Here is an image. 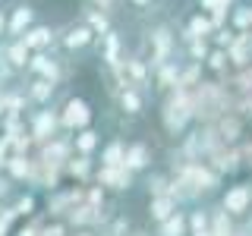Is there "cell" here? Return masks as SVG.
I'll use <instances>...</instances> for the list:
<instances>
[{
	"instance_id": "obj_1",
	"label": "cell",
	"mask_w": 252,
	"mask_h": 236,
	"mask_svg": "<svg viewBox=\"0 0 252 236\" xmlns=\"http://www.w3.org/2000/svg\"><path fill=\"white\" fill-rule=\"evenodd\" d=\"M195 120V110H192V94L183 88H173L164 94V104H161V123L170 136H183L186 126Z\"/></svg>"
},
{
	"instance_id": "obj_2",
	"label": "cell",
	"mask_w": 252,
	"mask_h": 236,
	"mask_svg": "<svg viewBox=\"0 0 252 236\" xmlns=\"http://www.w3.org/2000/svg\"><path fill=\"white\" fill-rule=\"evenodd\" d=\"M26 126H29V136L35 145H44L47 139L60 136V107H35L32 114L26 117Z\"/></svg>"
},
{
	"instance_id": "obj_3",
	"label": "cell",
	"mask_w": 252,
	"mask_h": 236,
	"mask_svg": "<svg viewBox=\"0 0 252 236\" xmlns=\"http://www.w3.org/2000/svg\"><path fill=\"white\" fill-rule=\"evenodd\" d=\"M94 120V110L85 98L79 94H69L66 101L60 104V129L63 132H79V129H89Z\"/></svg>"
},
{
	"instance_id": "obj_4",
	"label": "cell",
	"mask_w": 252,
	"mask_h": 236,
	"mask_svg": "<svg viewBox=\"0 0 252 236\" xmlns=\"http://www.w3.org/2000/svg\"><path fill=\"white\" fill-rule=\"evenodd\" d=\"M148 66H152V73L158 66H164V63L173 60V54H177V35H173L170 26H155L148 31Z\"/></svg>"
},
{
	"instance_id": "obj_5",
	"label": "cell",
	"mask_w": 252,
	"mask_h": 236,
	"mask_svg": "<svg viewBox=\"0 0 252 236\" xmlns=\"http://www.w3.org/2000/svg\"><path fill=\"white\" fill-rule=\"evenodd\" d=\"M220 208L236 220H246L252 214V183H233L220 195Z\"/></svg>"
},
{
	"instance_id": "obj_6",
	"label": "cell",
	"mask_w": 252,
	"mask_h": 236,
	"mask_svg": "<svg viewBox=\"0 0 252 236\" xmlns=\"http://www.w3.org/2000/svg\"><path fill=\"white\" fill-rule=\"evenodd\" d=\"M63 63H66V60L54 57V54H32L26 76H32V79H47V82H54V85H63V82H66V76H69L66 69H63Z\"/></svg>"
},
{
	"instance_id": "obj_7",
	"label": "cell",
	"mask_w": 252,
	"mask_h": 236,
	"mask_svg": "<svg viewBox=\"0 0 252 236\" xmlns=\"http://www.w3.org/2000/svg\"><path fill=\"white\" fill-rule=\"evenodd\" d=\"M94 41H98V38H94V31L85 26V22H69V26H63V29L57 31V44H60L66 54L89 51Z\"/></svg>"
},
{
	"instance_id": "obj_8",
	"label": "cell",
	"mask_w": 252,
	"mask_h": 236,
	"mask_svg": "<svg viewBox=\"0 0 252 236\" xmlns=\"http://www.w3.org/2000/svg\"><path fill=\"white\" fill-rule=\"evenodd\" d=\"M120 79H123V85H132V88L148 91V85H152V66H148L145 57H139V54H129V57H123Z\"/></svg>"
},
{
	"instance_id": "obj_9",
	"label": "cell",
	"mask_w": 252,
	"mask_h": 236,
	"mask_svg": "<svg viewBox=\"0 0 252 236\" xmlns=\"http://www.w3.org/2000/svg\"><path fill=\"white\" fill-rule=\"evenodd\" d=\"M94 183L104 186L107 192H129L132 183H136V173H129L126 167H104V164H101V167L94 170Z\"/></svg>"
},
{
	"instance_id": "obj_10",
	"label": "cell",
	"mask_w": 252,
	"mask_h": 236,
	"mask_svg": "<svg viewBox=\"0 0 252 236\" xmlns=\"http://www.w3.org/2000/svg\"><path fill=\"white\" fill-rule=\"evenodd\" d=\"M205 164H208L211 170H218L220 177H230L243 167V157H240V148L236 145H218L215 151L205 157Z\"/></svg>"
},
{
	"instance_id": "obj_11",
	"label": "cell",
	"mask_w": 252,
	"mask_h": 236,
	"mask_svg": "<svg viewBox=\"0 0 252 236\" xmlns=\"http://www.w3.org/2000/svg\"><path fill=\"white\" fill-rule=\"evenodd\" d=\"M32 26H35V6L32 3H16L6 13V38H22Z\"/></svg>"
},
{
	"instance_id": "obj_12",
	"label": "cell",
	"mask_w": 252,
	"mask_h": 236,
	"mask_svg": "<svg viewBox=\"0 0 252 236\" xmlns=\"http://www.w3.org/2000/svg\"><path fill=\"white\" fill-rule=\"evenodd\" d=\"M22 41H26V47L32 54H51L54 44H57V31L51 26H44V22H35V26L22 35Z\"/></svg>"
},
{
	"instance_id": "obj_13",
	"label": "cell",
	"mask_w": 252,
	"mask_h": 236,
	"mask_svg": "<svg viewBox=\"0 0 252 236\" xmlns=\"http://www.w3.org/2000/svg\"><path fill=\"white\" fill-rule=\"evenodd\" d=\"M22 88H26V98H29L32 107H51L54 98H57V88H60V85L47 82V79H32L29 76V82L22 85Z\"/></svg>"
},
{
	"instance_id": "obj_14",
	"label": "cell",
	"mask_w": 252,
	"mask_h": 236,
	"mask_svg": "<svg viewBox=\"0 0 252 236\" xmlns=\"http://www.w3.org/2000/svg\"><path fill=\"white\" fill-rule=\"evenodd\" d=\"M0 54L6 57V63H10L16 73H26V69H29L32 51L26 47V41H22V38H6V41H0Z\"/></svg>"
},
{
	"instance_id": "obj_15",
	"label": "cell",
	"mask_w": 252,
	"mask_h": 236,
	"mask_svg": "<svg viewBox=\"0 0 252 236\" xmlns=\"http://www.w3.org/2000/svg\"><path fill=\"white\" fill-rule=\"evenodd\" d=\"M114 101H117V107H120L123 117H139L142 110H145V91L132 88V85H123V88L114 94Z\"/></svg>"
},
{
	"instance_id": "obj_16",
	"label": "cell",
	"mask_w": 252,
	"mask_h": 236,
	"mask_svg": "<svg viewBox=\"0 0 252 236\" xmlns=\"http://www.w3.org/2000/svg\"><path fill=\"white\" fill-rule=\"evenodd\" d=\"M123 167L129 170V173H145V170H152V148H148L145 142H129V145H126V161H123Z\"/></svg>"
},
{
	"instance_id": "obj_17",
	"label": "cell",
	"mask_w": 252,
	"mask_h": 236,
	"mask_svg": "<svg viewBox=\"0 0 252 236\" xmlns=\"http://www.w3.org/2000/svg\"><path fill=\"white\" fill-rule=\"evenodd\" d=\"M3 173L13 179V183H32V173H35V157H29V154H13L10 161H6V167Z\"/></svg>"
},
{
	"instance_id": "obj_18",
	"label": "cell",
	"mask_w": 252,
	"mask_h": 236,
	"mask_svg": "<svg viewBox=\"0 0 252 236\" xmlns=\"http://www.w3.org/2000/svg\"><path fill=\"white\" fill-rule=\"evenodd\" d=\"M215 35V26H211V19L205 13H192L186 19V26H183V31H180V38H183V44L186 41H192V38H211Z\"/></svg>"
},
{
	"instance_id": "obj_19",
	"label": "cell",
	"mask_w": 252,
	"mask_h": 236,
	"mask_svg": "<svg viewBox=\"0 0 252 236\" xmlns=\"http://www.w3.org/2000/svg\"><path fill=\"white\" fill-rule=\"evenodd\" d=\"M177 211H180V205L173 195H155V199H148V220L152 224H161V220H167Z\"/></svg>"
},
{
	"instance_id": "obj_20",
	"label": "cell",
	"mask_w": 252,
	"mask_h": 236,
	"mask_svg": "<svg viewBox=\"0 0 252 236\" xmlns=\"http://www.w3.org/2000/svg\"><path fill=\"white\" fill-rule=\"evenodd\" d=\"M177 76H180V60H170V63H164V66H158L152 73V82H155L158 91L167 94V91L177 88Z\"/></svg>"
},
{
	"instance_id": "obj_21",
	"label": "cell",
	"mask_w": 252,
	"mask_h": 236,
	"mask_svg": "<svg viewBox=\"0 0 252 236\" xmlns=\"http://www.w3.org/2000/svg\"><path fill=\"white\" fill-rule=\"evenodd\" d=\"M79 22H85V26L94 31V38H98V41L107 35V31H114V22H110V16L101 13V10H92V6H85V10H82Z\"/></svg>"
},
{
	"instance_id": "obj_22",
	"label": "cell",
	"mask_w": 252,
	"mask_h": 236,
	"mask_svg": "<svg viewBox=\"0 0 252 236\" xmlns=\"http://www.w3.org/2000/svg\"><path fill=\"white\" fill-rule=\"evenodd\" d=\"M69 136H73V151L76 154L92 157L101 148V132H94L92 126H89V129H79V132H69Z\"/></svg>"
},
{
	"instance_id": "obj_23",
	"label": "cell",
	"mask_w": 252,
	"mask_h": 236,
	"mask_svg": "<svg viewBox=\"0 0 252 236\" xmlns=\"http://www.w3.org/2000/svg\"><path fill=\"white\" fill-rule=\"evenodd\" d=\"M155 236H189V220H186V211L180 208L177 214H170L167 220L155 224Z\"/></svg>"
},
{
	"instance_id": "obj_24",
	"label": "cell",
	"mask_w": 252,
	"mask_h": 236,
	"mask_svg": "<svg viewBox=\"0 0 252 236\" xmlns=\"http://www.w3.org/2000/svg\"><path fill=\"white\" fill-rule=\"evenodd\" d=\"M199 85H202V63H192V60L180 63L177 88H183V91H192V88H199Z\"/></svg>"
},
{
	"instance_id": "obj_25",
	"label": "cell",
	"mask_w": 252,
	"mask_h": 236,
	"mask_svg": "<svg viewBox=\"0 0 252 236\" xmlns=\"http://www.w3.org/2000/svg\"><path fill=\"white\" fill-rule=\"evenodd\" d=\"M63 173H66V177H73L76 183H89L92 179V157H85V154H73L66 161V167H63Z\"/></svg>"
},
{
	"instance_id": "obj_26",
	"label": "cell",
	"mask_w": 252,
	"mask_h": 236,
	"mask_svg": "<svg viewBox=\"0 0 252 236\" xmlns=\"http://www.w3.org/2000/svg\"><path fill=\"white\" fill-rule=\"evenodd\" d=\"M126 161V142L123 139H110L104 148H101V164L104 167H123Z\"/></svg>"
},
{
	"instance_id": "obj_27",
	"label": "cell",
	"mask_w": 252,
	"mask_h": 236,
	"mask_svg": "<svg viewBox=\"0 0 252 236\" xmlns=\"http://www.w3.org/2000/svg\"><path fill=\"white\" fill-rule=\"evenodd\" d=\"M208 211H211V236H227V233H233L236 227H240L236 217H230L220 205L218 208H208Z\"/></svg>"
},
{
	"instance_id": "obj_28",
	"label": "cell",
	"mask_w": 252,
	"mask_h": 236,
	"mask_svg": "<svg viewBox=\"0 0 252 236\" xmlns=\"http://www.w3.org/2000/svg\"><path fill=\"white\" fill-rule=\"evenodd\" d=\"M205 69H208L215 79H220V76L230 73V60H227V51H224V47H211L208 60H205Z\"/></svg>"
},
{
	"instance_id": "obj_29",
	"label": "cell",
	"mask_w": 252,
	"mask_h": 236,
	"mask_svg": "<svg viewBox=\"0 0 252 236\" xmlns=\"http://www.w3.org/2000/svg\"><path fill=\"white\" fill-rule=\"evenodd\" d=\"M186 220H189V236H195V233H211V211H208V208H192V211H186Z\"/></svg>"
},
{
	"instance_id": "obj_30",
	"label": "cell",
	"mask_w": 252,
	"mask_h": 236,
	"mask_svg": "<svg viewBox=\"0 0 252 236\" xmlns=\"http://www.w3.org/2000/svg\"><path fill=\"white\" fill-rule=\"evenodd\" d=\"M183 51H186V60L205 66V60H208V54H211V38H192V41L183 44Z\"/></svg>"
},
{
	"instance_id": "obj_31",
	"label": "cell",
	"mask_w": 252,
	"mask_h": 236,
	"mask_svg": "<svg viewBox=\"0 0 252 236\" xmlns=\"http://www.w3.org/2000/svg\"><path fill=\"white\" fill-rule=\"evenodd\" d=\"M10 208H13L19 217H32V214H38V199H35L32 192H19V195H13Z\"/></svg>"
},
{
	"instance_id": "obj_32",
	"label": "cell",
	"mask_w": 252,
	"mask_h": 236,
	"mask_svg": "<svg viewBox=\"0 0 252 236\" xmlns=\"http://www.w3.org/2000/svg\"><path fill=\"white\" fill-rule=\"evenodd\" d=\"M145 189H148V199H155V195H167L170 192V173H148Z\"/></svg>"
},
{
	"instance_id": "obj_33",
	"label": "cell",
	"mask_w": 252,
	"mask_h": 236,
	"mask_svg": "<svg viewBox=\"0 0 252 236\" xmlns=\"http://www.w3.org/2000/svg\"><path fill=\"white\" fill-rule=\"evenodd\" d=\"M230 29L233 31H249L252 29V6H233L230 10Z\"/></svg>"
},
{
	"instance_id": "obj_34",
	"label": "cell",
	"mask_w": 252,
	"mask_h": 236,
	"mask_svg": "<svg viewBox=\"0 0 252 236\" xmlns=\"http://www.w3.org/2000/svg\"><path fill=\"white\" fill-rule=\"evenodd\" d=\"M16 220H19V214H16L10 205H3V208H0V236H10L13 227H16Z\"/></svg>"
},
{
	"instance_id": "obj_35",
	"label": "cell",
	"mask_w": 252,
	"mask_h": 236,
	"mask_svg": "<svg viewBox=\"0 0 252 236\" xmlns=\"http://www.w3.org/2000/svg\"><path fill=\"white\" fill-rule=\"evenodd\" d=\"M44 227H47V224H44L41 217H38V214H32V217H29V224L16 230V236H44Z\"/></svg>"
},
{
	"instance_id": "obj_36",
	"label": "cell",
	"mask_w": 252,
	"mask_h": 236,
	"mask_svg": "<svg viewBox=\"0 0 252 236\" xmlns=\"http://www.w3.org/2000/svg\"><path fill=\"white\" fill-rule=\"evenodd\" d=\"M233 38H236V31L230 26H224V29H218L215 35H211V47H224V51H227V47L233 44Z\"/></svg>"
},
{
	"instance_id": "obj_37",
	"label": "cell",
	"mask_w": 252,
	"mask_h": 236,
	"mask_svg": "<svg viewBox=\"0 0 252 236\" xmlns=\"http://www.w3.org/2000/svg\"><path fill=\"white\" fill-rule=\"evenodd\" d=\"M19 76L16 73V69L10 66V63H6V57L3 54H0V88H6V85H13V79Z\"/></svg>"
},
{
	"instance_id": "obj_38",
	"label": "cell",
	"mask_w": 252,
	"mask_h": 236,
	"mask_svg": "<svg viewBox=\"0 0 252 236\" xmlns=\"http://www.w3.org/2000/svg\"><path fill=\"white\" fill-rule=\"evenodd\" d=\"M85 6H92V10H101V13L114 16L117 6H120V0H85Z\"/></svg>"
},
{
	"instance_id": "obj_39",
	"label": "cell",
	"mask_w": 252,
	"mask_h": 236,
	"mask_svg": "<svg viewBox=\"0 0 252 236\" xmlns=\"http://www.w3.org/2000/svg\"><path fill=\"white\" fill-rule=\"evenodd\" d=\"M236 114H240L246 123H252V94H243V98H236Z\"/></svg>"
},
{
	"instance_id": "obj_40",
	"label": "cell",
	"mask_w": 252,
	"mask_h": 236,
	"mask_svg": "<svg viewBox=\"0 0 252 236\" xmlns=\"http://www.w3.org/2000/svg\"><path fill=\"white\" fill-rule=\"evenodd\" d=\"M44 236H69L66 220H51V224L44 227Z\"/></svg>"
},
{
	"instance_id": "obj_41",
	"label": "cell",
	"mask_w": 252,
	"mask_h": 236,
	"mask_svg": "<svg viewBox=\"0 0 252 236\" xmlns=\"http://www.w3.org/2000/svg\"><path fill=\"white\" fill-rule=\"evenodd\" d=\"M13 157V148H10V136H3V132H0V170L6 167V161H10Z\"/></svg>"
},
{
	"instance_id": "obj_42",
	"label": "cell",
	"mask_w": 252,
	"mask_h": 236,
	"mask_svg": "<svg viewBox=\"0 0 252 236\" xmlns=\"http://www.w3.org/2000/svg\"><path fill=\"white\" fill-rule=\"evenodd\" d=\"M10 186H13V179L0 173V199H3V195H10Z\"/></svg>"
},
{
	"instance_id": "obj_43",
	"label": "cell",
	"mask_w": 252,
	"mask_h": 236,
	"mask_svg": "<svg viewBox=\"0 0 252 236\" xmlns=\"http://www.w3.org/2000/svg\"><path fill=\"white\" fill-rule=\"evenodd\" d=\"M0 41H6V13L0 10Z\"/></svg>"
},
{
	"instance_id": "obj_44",
	"label": "cell",
	"mask_w": 252,
	"mask_h": 236,
	"mask_svg": "<svg viewBox=\"0 0 252 236\" xmlns=\"http://www.w3.org/2000/svg\"><path fill=\"white\" fill-rule=\"evenodd\" d=\"M129 3H132V6H139V10H148L155 0H129Z\"/></svg>"
},
{
	"instance_id": "obj_45",
	"label": "cell",
	"mask_w": 252,
	"mask_h": 236,
	"mask_svg": "<svg viewBox=\"0 0 252 236\" xmlns=\"http://www.w3.org/2000/svg\"><path fill=\"white\" fill-rule=\"evenodd\" d=\"M6 117V101H3V88H0V120Z\"/></svg>"
},
{
	"instance_id": "obj_46",
	"label": "cell",
	"mask_w": 252,
	"mask_h": 236,
	"mask_svg": "<svg viewBox=\"0 0 252 236\" xmlns=\"http://www.w3.org/2000/svg\"><path fill=\"white\" fill-rule=\"evenodd\" d=\"M129 236H148V233H145V230H132Z\"/></svg>"
},
{
	"instance_id": "obj_47",
	"label": "cell",
	"mask_w": 252,
	"mask_h": 236,
	"mask_svg": "<svg viewBox=\"0 0 252 236\" xmlns=\"http://www.w3.org/2000/svg\"><path fill=\"white\" fill-rule=\"evenodd\" d=\"M195 236H211V233H195Z\"/></svg>"
},
{
	"instance_id": "obj_48",
	"label": "cell",
	"mask_w": 252,
	"mask_h": 236,
	"mask_svg": "<svg viewBox=\"0 0 252 236\" xmlns=\"http://www.w3.org/2000/svg\"><path fill=\"white\" fill-rule=\"evenodd\" d=\"M0 208H3V202H0Z\"/></svg>"
},
{
	"instance_id": "obj_49",
	"label": "cell",
	"mask_w": 252,
	"mask_h": 236,
	"mask_svg": "<svg viewBox=\"0 0 252 236\" xmlns=\"http://www.w3.org/2000/svg\"><path fill=\"white\" fill-rule=\"evenodd\" d=\"M249 31H252V29H249Z\"/></svg>"
}]
</instances>
